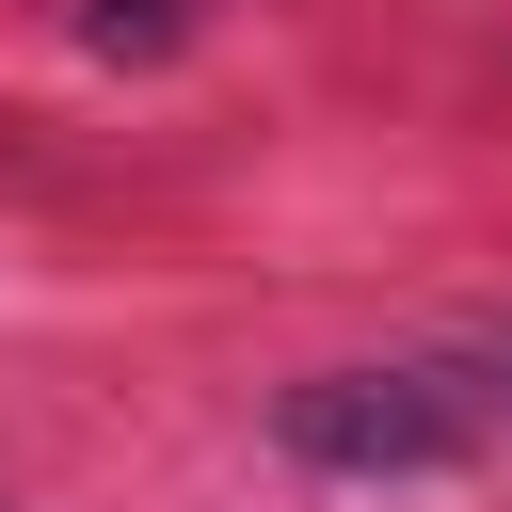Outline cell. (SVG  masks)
<instances>
[{
  "instance_id": "1",
  "label": "cell",
  "mask_w": 512,
  "mask_h": 512,
  "mask_svg": "<svg viewBox=\"0 0 512 512\" xmlns=\"http://www.w3.org/2000/svg\"><path fill=\"white\" fill-rule=\"evenodd\" d=\"M272 432L304 464H352V480H400V464H464L480 448V400L448 368H320L272 400Z\"/></svg>"
},
{
  "instance_id": "2",
  "label": "cell",
  "mask_w": 512,
  "mask_h": 512,
  "mask_svg": "<svg viewBox=\"0 0 512 512\" xmlns=\"http://www.w3.org/2000/svg\"><path fill=\"white\" fill-rule=\"evenodd\" d=\"M96 32H112V48H128V32H160V0H96Z\"/></svg>"
}]
</instances>
